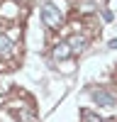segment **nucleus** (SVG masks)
<instances>
[{
  "mask_svg": "<svg viewBox=\"0 0 117 122\" xmlns=\"http://www.w3.org/2000/svg\"><path fill=\"white\" fill-rule=\"evenodd\" d=\"M15 3H24V0H15Z\"/></svg>",
  "mask_w": 117,
  "mask_h": 122,
  "instance_id": "nucleus-7",
  "label": "nucleus"
},
{
  "mask_svg": "<svg viewBox=\"0 0 117 122\" xmlns=\"http://www.w3.org/2000/svg\"><path fill=\"white\" fill-rule=\"evenodd\" d=\"M17 39L10 37L7 32H0V64L5 68H10L7 64H15L17 61Z\"/></svg>",
  "mask_w": 117,
  "mask_h": 122,
  "instance_id": "nucleus-1",
  "label": "nucleus"
},
{
  "mask_svg": "<svg viewBox=\"0 0 117 122\" xmlns=\"http://www.w3.org/2000/svg\"><path fill=\"white\" fill-rule=\"evenodd\" d=\"M42 22H44L49 29H58V27L63 25V12H61L54 3H46V5L42 7Z\"/></svg>",
  "mask_w": 117,
  "mask_h": 122,
  "instance_id": "nucleus-2",
  "label": "nucleus"
},
{
  "mask_svg": "<svg viewBox=\"0 0 117 122\" xmlns=\"http://www.w3.org/2000/svg\"><path fill=\"white\" fill-rule=\"evenodd\" d=\"M51 56H54L56 61H63V59H68V56H73V54H71V46H68V42H58V44H54Z\"/></svg>",
  "mask_w": 117,
  "mask_h": 122,
  "instance_id": "nucleus-5",
  "label": "nucleus"
},
{
  "mask_svg": "<svg viewBox=\"0 0 117 122\" xmlns=\"http://www.w3.org/2000/svg\"><path fill=\"white\" fill-rule=\"evenodd\" d=\"M83 122H107V120L98 117L95 112H90V110H83Z\"/></svg>",
  "mask_w": 117,
  "mask_h": 122,
  "instance_id": "nucleus-6",
  "label": "nucleus"
},
{
  "mask_svg": "<svg viewBox=\"0 0 117 122\" xmlns=\"http://www.w3.org/2000/svg\"><path fill=\"white\" fill-rule=\"evenodd\" d=\"M93 100L98 105H102V107H115L117 105V100H115V95L110 93V90H105V88H98V90H93Z\"/></svg>",
  "mask_w": 117,
  "mask_h": 122,
  "instance_id": "nucleus-3",
  "label": "nucleus"
},
{
  "mask_svg": "<svg viewBox=\"0 0 117 122\" xmlns=\"http://www.w3.org/2000/svg\"><path fill=\"white\" fill-rule=\"evenodd\" d=\"M66 42H68V46H71V54H81L83 49L88 46V37H83V34H71Z\"/></svg>",
  "mask_w": 117,
  "mask_h": 122,
  "instance_id": "nucleus-4",
  "label": "nucleus"
}]
</instances>
